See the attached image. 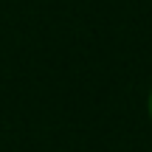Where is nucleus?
Returning <instances> with one entry per match:
<instances>
[{"instance_id": "1", "label": "nucleus", "mask_w": 152, "mask_h": 152, "mask_svg": "<svg viewBox=\"0 0 152 152\" xmlns=\"http://www.w3.org/2000/svg\"><path fill=\"white\" fill-rule=\"evenodd\" d=\"M149 121H152V90H149Z\"/></svg>"}]
</instances>
